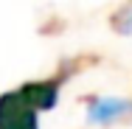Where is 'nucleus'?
Listing matches in <instances>:
<instances>
[{"label": "nucleus", "mask_w": 132, "mask_h": 129, "mask_svg": "<svg viewBox=\"0 0 132 129\" xmlns=\"http://www.w3.org/2000/svg\"><path fill=\"white\" fill-rule=\"evenodd\" d=\"M0 129H39L37 109L26 101L20 90L0 96Z\"/></svg>", "instance_id": "nucleus-1"}, {"label": "nucleus", "mask_w": 132, "mask_h": 129, "mask_svg": "<svg viewBox=\"0 0 132 129\" xmlns=\"http://www.w3.org/2000/svg\"><path fill=\"white\" fill-rule=\"evenodd\" d=\"M87 121L90 124H115V121H132V101L124 98H98L87 109Z\"/></svg>", "instance_id": "nucleus-2"}, {"label": "nucleus", "mask_w": 132, "mask_h": 129, "mask_svg": "<svg viewBox=\"0 0 132 129\" xmlns=\"http://www.w3.org/2000/svg\"><path fill=\"white\" fill-rule=\"evenodd\" d=\"M59 81L56 79H45V81H28L20 87V93L26 96V101L34 109H53V104L59 98Z\"/></svg>", "instance_id": "nucleus-3"}]
</instances>
